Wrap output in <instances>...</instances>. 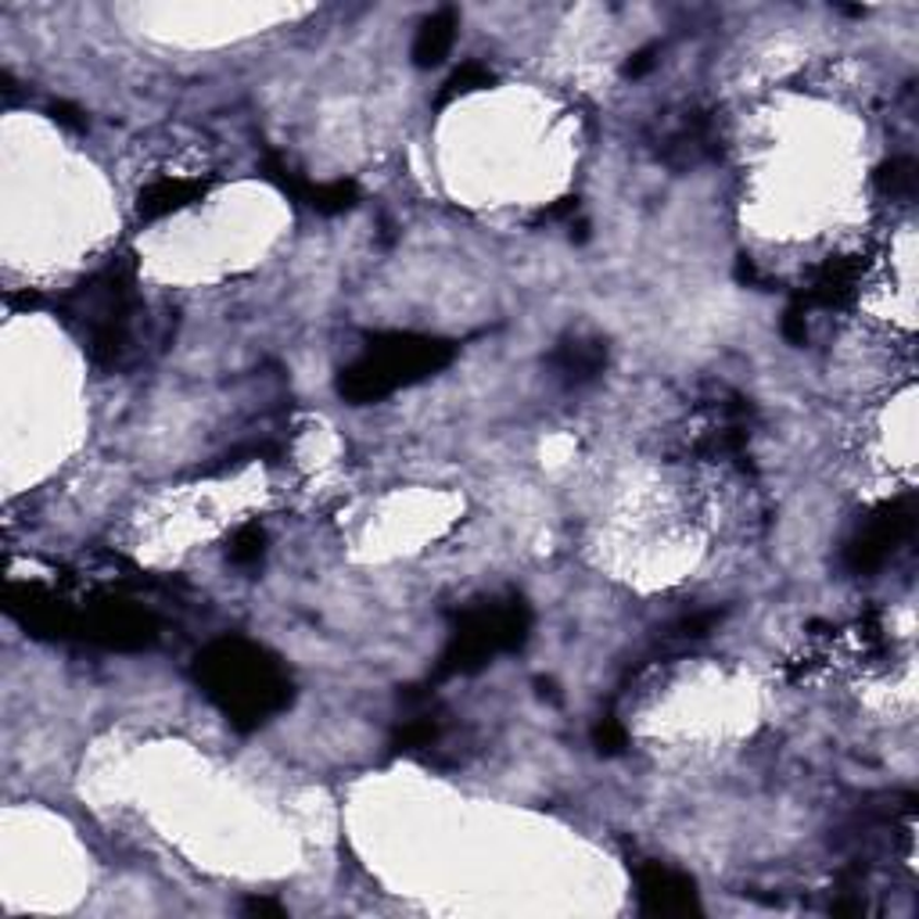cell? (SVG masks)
<instances>
[{"label": "cell", "mask_w": 919, "mask_h": 919, "mask_svg": "<svg viewBox=\"0 0 919 919\" xmlns=\"http://www.w3.org/2000/svg\"><path fill=\"white\" fill-rule=\"evenodd\" d=\"M194 682L241 733L266 726L291 704V676L266 646L223 636L194 661Z\"/></svg>", "instance_id": "obj_1"}, {"label": "cell", "mask_w": 919, "mask_h": 919, "mask_svg": "<svg viewBox=\"0 0 919 919\" xmlns=\"http://www.w3.org/2000/svg\"><path fill=\"white\" fill-rule=\"evenodd\" d=\"M457 356V346L432 335H374L356 360L338 371V396L352 407H371L399 388L427 382L438 371H446Z\"/></svg>", "instance_id": "obj_2"}, {"label": "cell", "mask_w": 919, "mask_h": 919, "mask_svg": "<svg viewBox=\"0 0 919 919\" xmlns=\"http://www.w3.org/2000/svg\"><path fill=\"white\" fill-rule=\"evenodd\" d=\"M61 313L69 316L72 327H80L83 346H87L94 363L116 366L130 346L133 313H137L133 266L108 263L87 285H80L72 295L61 299Z\"/></svg>", "instance_id": "obj_3"}, {"label": "cell", "mask_w": 919, "mask_h": 919, "mask_svg": "<svg viewBox=\"0 0 919 919\" xmlns=\"http://www.w3.org/2000/svg\"><path fill=\"white\" fill-rule=\"evenodd\" d=\"M529 632H532V610L521 596L477 604L449 632L446 651L438 654L435 679L471 676V672L485 668L496 654L521 651Z\"/></svg>", "instance_id": "obj_4"}, {"label": "cell", "mask_w": 919, "mask_h": 919, "mask_svg": "<svg viewBox=\"0 0 919 919\" xmlns=\"http://www.w3.org/2000/svg\"><path fill=\"white\" fill-rule=\"evenodd\" d=\"M916 518H919L916 496H898V499H891V504L876 507L859 524V532L848 539L841 564L851 575L880 571L905 543H909V535L916 532Z\"/></svg>", "instance_id": "obj_5"}, {"label": "cell", "mask_w": 919, "mask_h": 919, "mask_svg": "<svg viewBox=\"0 0 919 919\" xmlns=\"http://www.w3.org/2000/svg\"><path fill=\"white\" fill-rule=\"evenodd\" d=\"M636 898L646 916H690L701 909L693 880L665 862L636 866Z\"/></svg>", "instance_id": "obj_6"}, {"label": "cell", "mask_w": 919, "mask_h": 919, "mask_svg": "<svg viewBox=\"0 0 919 919\" xmlns=\"http://www.w3.org/2000/svg\"><path fill=\"white\" fill-rule=\"evenodd\" d=\"M549 371L564 388L593 385L607 366V346L600 338H568L549 352Z\"/></svg>", "instance_id": "obj_7"}, {"label": "cell", "mask_w": 919, "mask_h": 919, "mask_svg": "<svg viewBox=\"0 0 919 919\" xmlns=\"http://www.w3.org/2000/svg\"><path fill=\"white\" fill-rule=\"evenodd\" d=\"M859 274L862 266L859 259H826L823 266L815 269L812 285L794 302H801L805 310L808 305H823V310H837V305H848L855 299V285H859Z\"/></svg>", "instance_id": "obj_8"}, {"label": "cell", "mask_w": 919, "mask_h": 919, "mask_svg": "<svg viewBox=\"0 0 919 919\" xmlns=\"http://www.w3.org/2000/svg\"><path fill=\"white\" fill-rule=\"evenodd\" d=\"M457 29H460V15L457 8H438L432 11L421 29L413 36V47H410V58L416 69H435L443 65L446 55L452 51V40H457Z\"/></svg>", "instance_id": "obj_9"}, {"label": "cell", "mask_w": 919, "mask_h": 919, "mask_svg": "<svg viewBox=\"0 0 919 919\" xmlns=\"http://www.w3.org/2000/svg\"><path fill=\"white\" fill-rule=\"evenodd\" d=\"M202 194V183L198 180H155L152 188L141 191L137 198V216L141 219H162L169 213H177L188 202H194Z\"/></svg>", "instance_id": "obj_10"}, {"label": "cell", "mask_w": 919, "mask_h": 919, "mask_svg": "<svg viewBox=\"0 0 919 919\" xmlns=\"http://www.w3.org/2000/svg\"><path fill=\"white\" fill-rule=\"evenodd\" d=\"M873 183H876V191L884 194V198L909 202L912 194H916V162H912V158H887L884 166H876Z\"/></svg>", "instance_id": "obj_11"}, {"label": "cell", "mask_w": 919, "mask_h": 919, "mask_svg": "<svg viewBox=\"0 0 919 919\" xmlns=\"http://www.w3.org/2000/svg\"><path fill=\"white\" fill-rule=\"evenodd\" d=\"M493 80H496V76L482 65V61H463V65L443 83V90H438L435 105L443 108V105H449V101H457V97H468V94H474V90L493 87Z\"/></svg>", "instance_id": "obj_12"}, {"label": "cell", "mask_w": 919, "mask_h": 919, "mask_svg": "<svg viewBox=\"0 0 919 919\" xmlns=\"http://www.w3.org/2000/svg\"><path fill=\"white\" fill-rule=\"evenodd\" d=\"M263 554H266V535L259 524H244V529L230 539V549H227L230 564H238V568H255V564L263 560Z\"/></svg>", "instance_id": "obj_13"}, {"label": "cell", "mask_w": 919, "mask_h": 919, "mask_svg": "<svg viewBox=\"0 0 919 919\" xmlns=\"http://www.w3.org/2000/svg\"><path fill=\"white\" fill-rule=\"evenodd\" d=\"M438 722L435 718H427V715H416V718H410V722H402L399 726V733H396V743L399 751H421V747H432L435 740H438Z\"/></svg>", "instance_id": "obj_14"}, {"label": "cell", "mask_w": 919, "mask_h": 919, "mask_svg": "<svg viewBox=\"0 0 919 919\" xmlns=\"http://www.w3.org/2000/svg\"><path fill=\"white\" fill-rule=\"evenodd\" d=\"M718 621H722L718 610H701V615H686V618H679L676 625H672V632L682 636V640H701V636L712 632Z\"/></svg>", "instance_id": "obj_15"}, {"label": "cell", "mask_w": 919, "mask_h": 919, "mask_svg": "<svg viewBox=\"0 0 919 919\" xmlns=\"http://www.w3.org/2000/svg\"><path fill=\"white\" fill-rule=\"evenodd\" d=\"M593 743H596V751H600V754H621V751H625V743H629V737H625V729L618 726L615 718H604V722H596V729H593Z\"/></svg>", "instance_id": "obj_16"}, {"label": "cell", "mask_w": 919, "mask_h": 919, "mask_svg": "<svg viewBox=\"0 0 919 919\" xmlns=\"http://www.w3.org/2000/svg\"><path fill=\"white\" fill-rule=\"evenodd\" d=\"M779 330H783V338H787L790 346H805V341H808V321H805V305L801 302L787 305Z\"/></svg>", "instance_id": "obj_17"}, {"label": "cell", "mask_w": 919, "mask_h": 919, "mask_svg": "<svg viewBox=\"0 0 919 919\" xmlns=\"http://www.w3.org/2000/svg\"><path fill=\"white\" fill-rule=\"evenodd\" d=\"M47 116H51L61 130H72V133L87 130V116H83V108L69 105V101H51V105H47Z\"/></svg>", "instance_id": "obj_18"}, {"label": "cell", "mask_w": 919, "mask_h": 919, "mask_svg": "<svg viewBox=\"0 0 919 919\" xmlns=\"http://www.w3.org/2000/svg\"><path fill=\"white\" fill-rule=\"evenodd\" d=\"M657 55H661V44H646V47H640V51L629 55V61H625L621 72L629 80H640V76H646V72L657 65Z\"/></svg>", "instance_id": "obj_19"}, {"label": "cell", "mask_w": 919, "mask_h": 919, "mask_svg": "<svg viewBox=\"0 0 919 919\" xmlns=\"http://www.w3.org/2000/svg\"><path fill=\"white\" fill-rule=\"evenodd\" d=\"M244 912H252V916H285V905L274 902V898H249L244 902Z\"/></svg>", "instance_id": "obj_20"}, {"label": "cell", "mask_w": 919, "mask_h": 919, "mask_svg": "<svg viewBox=\"0 0 919 919\" xmlns=\"http://www.w3.org/2000/svg\"><path fill=\"white\" fill-rule=\"evenodd\" d=\"M571 213H579V198H560V205L546 208L549 219H560V216H571Z\"/></svg>", "instance_id": "obj_21"}]
</instances>
